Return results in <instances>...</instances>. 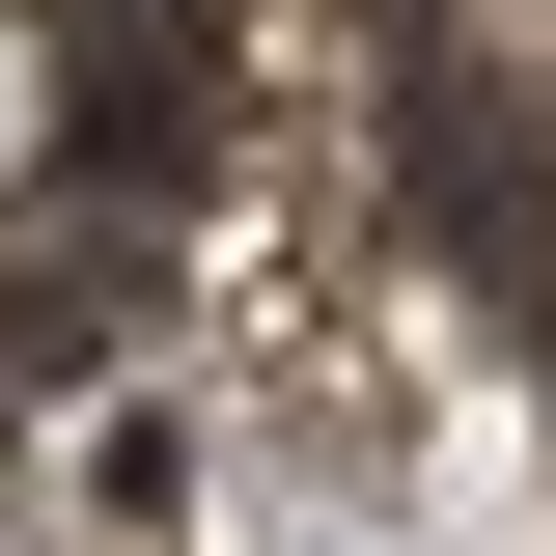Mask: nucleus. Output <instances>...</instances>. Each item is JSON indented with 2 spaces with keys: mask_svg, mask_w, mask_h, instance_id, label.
<instances>
[{
  "mask_svg": "<svg viewBox=\"0 0 556 556\" xmlns=\"http://www.w3.org/2000/svg\"><path fill=\"white\" fill-rule=\"evenodd\" d=\"M56 167V28H0V195Z\"/></svg>",
  "mask_w": 556,
  "mask_h": 556,
  "instance_id": "obj_1",
  "label": "nucleus"
},
{
  "mask_svg": "<svg viewBox=\"0 0 556 556\" xmlns=\"http://www.w3.org/2000/svg\"><path fill=\"white\" fill-rule=\"evenodd\" d=\"M501 28H556V0H501Z\"/></svg>",
  "mask_w": 556,
  "mask_h": 556,
  "instance_id": "obj_2",
  "label": "nucleus"
}]
</instances>
